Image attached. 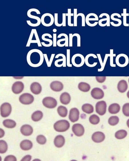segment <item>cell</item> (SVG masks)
I'll return each mask as SVG.
<instances>
[{"mask_svg": "<svg viewBox=\"0 0 129 161\" xmlns=\"http://www.w3.org/2000/svg\"><path fill=\"white\" fill-rule=\"evenodd\" d=\"M44 57L43 53L40 50L37 49H31L27 53V62L31 67H39L43 64Z\"/></svg>", "mask_w": 129, "mask_h": 161, "instance_id": "1", "label": "cell"}, {"mask_svg": "<svg viewBox=\"0 0 129 161\" xmlns=\"http://www.w3.org/2000/svg\"><path fill=\"white\" fill-rule=\"evenodd\" d=\"M70 127V124L66 120H61L57 122L53 126L55 130L57 132H59L67 131Z\"/></svg>", "mask_w": 129, "mask_h": 161, "instance_id": "2", "label": "cell"}, {"mask_svg": "<svg viewBox=\"0 0 129 161\" xmlns=\"http://www.w3.org/2000/svg\"><path fill=\"white\" fill-rule=\"evenodd\" d=\"M72 64L75 67H80L84 64L85 59L81 54H76L74 55L72 58Z\"/></svg>", "mask_w": 129, "mask_h": 161, "instance_id": "3", "label": "cell"}, {"mask_svg": "<svg viewBox=\"0 0 129 161\" xmlns=\"http://www.w3.org/2000/svg\"><path fill=\"white\" fill-rule=\"evenodd\" d=\"M34 100L33 96L29 93L22 94L19 98L20 102L25 105H30L33 102Z\"/></svg>", "mask_w": 129, "mask_h": 161, "instance_id": "4", "label": "cell"}, {"mask_svg": "<svg viewBox=\"0 0 129 161\" xmlns=\"http://www.w3.org/2000/svg\"><path fill=\"white\" fill-rule=\"evenodd\" d=\"M43 104L47 108L53 109L55 108L57 105L56 100L51 97H46L43 100Z\"/></svg>", "mask_w": 129, "mask_h": 161, "instance_id": "5", "label": "cell"}, {"mask_svg": "<svg viewBox=\"0 0 129 161\" xmlns=\"http://www.w3.org/2000/svg\"><path fill=\"white\" fill-rule=\"evenodd\" d=\"M116 64L119 67H124L128 65V59L126 55L124 54H120L116 57Z\"/></svg>", "mask_w": 129, "mask_h": 161, "instance_id": "6", "label": "cell"}, {"mask_svg": "<svg viewBox=\"0 0 129 161\" xmlns=\"http://www.w3.org/2000/svg\"><path fill=\"white\" fill-rule=\"evenodd\" d=\"M11 104L8 103H3L1 107V116L3 118L7 117L11 114Z\"/></svg>", "mask_w": 129, "mask_h": 161, "instance_id": "7", "label": "cell"}, {"mask_svg": "<svg viewBox=\"0 0 129 161\" xmlns=\"http://www.w3.org/2000/svg\"><path fill=\"white\" fill-rule=\"evenodd\" d=\"M106 104L104 101H102L97 102L96 105V112L100 116H103L106 112Z\"/></svg>", "mask_w": 129, "mask_h": 161, "instance_id": "8", "label": "cell"}, {"mask_svg": "<svg viewBox=\"0 0 129 161\" xmlns=\"http://www.w3.org/2000/svg\"><path fill=\"white\" fill-rule=\"evenodd\" d=\"M24 88V85L21 82L17 81L12 85V90L13 92L15 94H18L21 93Z\"/></svg>", "mask_w": 129, "mask_h": 161, "instance_id": "9", "label": "cell"}, {"mask_svg": "<svg viewBox=\"0 0 129 161\" xmlns=\"http://www.w3.org/2000/svg\"><path fill=\"white\" fill-rule=\"evenodd\" d=\"M72 131L75 135L78 137L83 136L84 132L83 126L80 124H74L72 127Z\"/></svg>", "mask_w": 129, "mask_h": 161, "instance_id": "10", "label": "cell"}, {"mask_svg": "<svg viewBox=\"0 0 129 161\" xmlns=\"http://www.w3.org/2000/svg\"><path fill=\"white\" fill-rule=\"evenodd\" d=\"M80 112L76 108L72 109L70 111L69 119L72 122H74L77 121L79 118Z\"/></svg>", "mask_w": 129, "mask_h": 161, "instance_id": "11", "label": "cell"}, {"mask_svg": "<svg viewBox=\"0 0 129 161\" xmlns=\"http://www.w3.org/2000/svg\"><path fill=\"white\" fill-rule=\"evenodd\" d=\"M91 96L96 99L99 100L103 98L104 94L103 91L99 88H94L91 92Z\"/></svg>", "mask_w": 129, "mask_h": 161, "instance_id": "12", "label": "cell"}, {"mask_svg": "<svg viewBox=\"0 0 129 161\" xmlns=\"http://www.w3.org/2000/svg\"><path fill=\"white\" fill-rule=\"evenodd\" d=\"M105 136L102 132H97L93 134L92 138L93 141L96 143L102 142L105 139Z\"/></svg>", "mask_w": 129, "mask_h": 161, "instance_id": "13", "label": "cell"}, {"mask_svg": "<svg viewBox=\"0 0 129 161\" xmlns=\"http://www.w3.org/2000/svg\"><path fill=\"white\" fill-rule=\"evenodd\" d=\"M21 133L25 136H29L32 134L33 129L29 125H24L22 126L20 129Z\"/></svg>", "mask_w": 129, "mask_h": 161, "instance_id": "14", "label": "cell"}, {"mask_svg": "<svg viewBox=\"0 0 129 161\" xmlns=\"http://www.w3.org/2000/svg\"><path fill=\"white\" fill-rule=\"evenodd\" d=\"M51 89L55 92H59L63 88V85L61 82L59 81H54L52 82L50 84Z\"/></svg>", "mask_w": 129, "mask_h": 161, "instance_id": "15", "label": "cell"}, {"mask_svg": "<svg viewBox=\"0 0 129 161\" xmlns=\"http://www.w3.org/2000/svg\"><path fill=\"white\" fill-rule=\"evenodd\" d=\"M42 88L41 85L37 82H34L31 85L30 90L33 93L38 95L42 91Z\"/></svg>", "mask_w": 129, "mask_h": 161, "instance_id": "16", "label": "cell"}, {"mask_svg": "<svg viewBox=\"0 0 129 161\" xmlns=\"http://www.w3.org/2000/svg\"><path fill=\"white\" fill-rule=\"evenodd\" d=\"M65 142L64 137L62 135H59L57 136L55 138L54 143L56 147L60 148L64 146Z\"/></svg>", "mask_w": 129, "mask_h": 161, "instance_id": "17", "label": "cell"}, {"mask_svg": "<svg viewBox=\"0 0 129 161\" xmlns=\"http://www.w3.org/2000/svg\"><path fill=\"white\" fill-rule=\"evenodd\" d=\"M33 146L32 142L29 140H25L22 141L20 143V146L21 149L24 150H29Z\"/></svg>", "mask_w": 129, "mask_h": 161, "instance_id": "18", "label": "cell"}, {"mask_svg": "<svg viewBox=\"0 0 129 161\" xmlns=\"http://www.w3.org/2000/svg\"><path fill=\"white\" fill-rule=\"evenodd\" d=\"M71 100L70 94L67 92L63 93L60 97L61 103L65 105H68L70 102Z\"/></svg>", "mask_w": 129, "mask_h": 161, "instance_id": "19", "label": "cell"}, {"mask_svg": "<svg viewBox=\"0 0 129 161\" xmlns=\"http://www.w3.org/2000/svg\"><path fill=\"white\" fill-rule=\"evenodd\" d=\"M128 85L126 81L124 80L120 81L118 85V89L119 92L124 93L127 90Z\"/></svg>", "mask_w": 129, "mask_h": 161, "instance_id": "20", "label": "cell"}, {"mask_svg": "<svg viewBox=\"0 0 129 161\" xmlns=\"http://www.w3.org/2000/svg\"><path fill=\"white\" fill-rule=\"evenodd\" d=\"M120 107L118 104L114 103L110 105L108 109L109 112L112 114H116L119 112Z\"/></svg>", "mask_w": 129, "mask_h": 161, "instance_id": "21", "label": "cell"}, {"mask_svg": "<svg viewBox=\"0 0 129 161\" xmlns=\"http://www.w3.org/2000/svg\"><path fill=\"white\" fill-rule=\"evenodd\" d=\"M3 124L6 128H13L16 126V123L13 120L6 119L3 121Z\"/></svg>", "mask_w": 129, "mask_h": 161, "instance_id": "22", "label": "cell"}, {"mask_svg": "<svg viewBox=\"0 0 129 161\" xmlns=\"http://www.w3.org/2000/svg\"><path fill=\"white\" fill-rule=\"evenodd\" d=\"M43 117V113L40 111L34 112L31 115V118L34 122L39 121L42 119Z\"/></svg>", "mask_w": 129, "mask_h": 161, "instance_id": "23", "label": "cell"}, {"mask_svg": "<svg viewBox=\"0 0 129 161\" xmlns=\"http://www.w3.org/2000/svg\"><path fill=\"white\" fill-rule=\"evenodd\" d=\"M78 88L79 89L83 92H88L91 88L89 84L84 82H81L79 84Z\"/></svg>", "mask_w": 129, "mask_h": 161, "instance_id": "24", "label": "cell"}, {"mask_svg": "<svg viewBox=\"0 0 129 161\" xmlns=\"http://www.w3.org/2000/svg\"><path fill=\"white\" fill-rule=\"evenodd\" d=\"M82 110L85 113L90 114L94 112L93 106L90 104H86L84 105L82 107Z\"/></svg>", "mask_w": 129, "mask_h": 161, "instance_id": "25", "label": "cell"}, {"mask_svg": "<svg viewBox=\"0 0 129 161\" xmlns=\"http://www.w3.org/2000/svg\"><path fill=\"white\" fill-rule=\"evenodd\" d=\"M57 110L59 115L62 117H66L68 115V110L64 106H59Z\"/></svg>", "mask_w": 129, "mask_h": 161, "instance_id": "26", "label": "cell"}, {"mask_svg": "<svg viewBox=\"0 0 129 161\" xmlns=\"http://www.w3.org/2000/svg\"><path fill=\"white\" fill-rule=\"evenodd\" d=\"M127 135L126 131L124 130H120L116 132L115 134V137L118 139H122L126 137Z\"/></svg>", "mask_w": 129, "mask_h": 161, "instance_id": "27", "label": "cell"}, {"mask_svg": "<svg viewBox=\"0 0 129 161\" xmlns=\"http://www.w3.org/2000/svg\"><path fill=\"white\" fill-rule=\"evenodd\" d=\"M62 56L63 57L62 59H60L58 60H57L55 63V66L57 67V66L58 64V63L60 61H63L62 64L63 65V67H66V57L63 54H59L57 55L55 57V58H59V56Z\"/></svg>", "mask_w": 129, "mask_h": 161, "instance_id": "28", "label": "cell"}, {"mask_svg": "<svg viewBox=\"0 0 129 161\" xmlns=\"http://www.w3.org/2000/svg\"><path fill=\"white\" fill-rule=\"evenodd\" d=\"M46 36H48L49 38H52V37L51 35L48 34H45L43 35L42 36V39L43 40L46 41H48L49 42V45H47V44H45V42H41L42 45L45 47H49L51 46L53 44V42L52 40L49 39H47L45 38V37Z\"/></svg>", "mask_w": 129, "mask_h": 161, "instance_id": "29", "label": "cell"}, {"mask_svg": "<svg viewBox=\"0 0 129 161\" xmlns=\"http://www.w3.org/2000/svg\"><path fill=\"white\" fill-rule=\"evenodd\" d=\"M89 120L91 124L96 125L98 124L100 121V119L98 116L96 115L91 116Z\"/></svg>", "mask_w": 129, "mask_h": 161, "instance_id": "30", "label": "cell"}, {"mask_svg": "<svg viewBox=\"0 0 129 161\" xmlns=\"http://www.w3.org/2000/svg\"><path fill=\"white\" fill-rule=\"evenodd\" d=\"M119 122V118L117 116H112L108 120V123L110 125L112 126L117 125Z\"/></svg>", "mask_w": 129, "mask_h": 161, "instance_id": "31", "label": "cell"}, {"mask_svg": "<svg viewBox=\"0 0 129 161\" xmlns=\"http://www.w3.org/2000/svg\"><path fill=\"white\" fill-rule=\"evenodd\" d=\"M1 143V150L0 153L1 154H4L5 153L8 149V146L7 143L4 140H1L0 141Z\"/></svg>", "mask_w": 129, "mask_h": 161, "instance_id": "32", "label": "cell"}, {"mask_svg": "<svg viewBox=\"0 0 129 161\" xmlns=\"http://www.w3.org/2000/svg\"><path fill=\"white\" fill-rule=\"evenodd\" d=\"M64 36L65 37V39H60L58 40L57 42V45L59 47L60 45V43L61 41H65V46L66 47H68V37L67 35H66L65 34H60L58 37V38H60L62 36Z\"/></svg>", "mask_w": 129, "mask_h": 161, "instance_id": "33", "label": "cell"}, {"mask_svg": "<svg viewBox=\"0 0 129 161\" xmlns=\"http://www.w3.org/2000/svg\"><path fill=\"white\" fill-rule=\"evenodd\" d=\"M37 142L40 144H45L46 142V139L45 136L43 135L38 136L36 139Z\"/></svg>", "mask_w": 129, "mask_h": 161, "instance_id": "34", "label": "cell"}, {"mask_svg": "<svg viewBox=\"0 0 129 161\" xmlns=\"http://www.w3.org/2000/svg\"><path fill=\"white\" fill-rule=\"evenodd\" d=\"M122 112L125 116H129V103L124 104L122 107Z\"/></svg>", "mask_w": 129, "mask_h": 161, "instance_id": "35", "label": "cell"}, {"mask_svg": "<svg viewBox=\"0 0 129 161\" xmlns=\"http://www.w3.org/2000/svg\"><path fill=\"white\" fill-rule=\"evenodd\" d=\"M70 49L67 50V65L68 67H72V65L70 63Z\"/></svg>", "mask_w": 129, "mask_h": 161, "instance_id": "36", "label": "cell"}, {"mask_svg": "<svg viewBox=\"0 0 129 161\" xmlns=\"http://www.w3.org/2000/svg\"><path fill=\"white\" fill-rule=\"evenodd\" d=\"M113 49L110 50V53H111V56H110V65L112 67H116V65L113 64V56H116L115 54H113Z\"/></svg>", "mask_w": 129, "mask_h": 161, "instance_id": "37", "label": "cell"}, {"mask_svg": "<svg viewBox=\"0 0 129 161\" xmlns=\"http://www.w3.org/2000/svg\"><path fill=\"white\" fill-rule=\"evenodd\" d=\"M17 161L16 158L15 156L10 155L6 156L4 160V161Z\"/></svg>", "mask_w": 129, "mask_h": 161, "instance_id": "38", "label": "cell"}, {"mask_svg": "<svg viewBox=\"0 0 129 161\" xmlns=\"http://www.w3.org/2000/svg\"><path fill=\"white\" fill-rule=\"evenodd\" d=\"M111 56V54H107L106 55L105 58L104 59V62L103 63V67L102 68H101L100 69H98V71H102L103 70L104 68L105 64L106 63V62L107 60V59L108 57V56Z\"/></svg>", "mask_w": 129, "mask_h": 161, "instance_id": "39", "label": "cell"}, {"mask_svg": "<svg viewBox=\"0 0 129 161\" xmlns=\"http://www.w3.org/2000/svg\"><path fill=\"white\" fill-rule=\"evenodd\" d=\"M106 77H96V79L97 81L99 83H104L106 80Z\"/></svg>", "mask_w": 129, "mask_h": 161, "instance_id": "40", "label": "cell"}, {"mask_svg": "<svg viewBox=\"0 0 129 161\" xmlns=\"http://www.w3.org/2000/svg\"><path fill=\"white\" fill-rule=\"evenodd\" d=\"M31 157L29 155H27L24 157L21 161H30L31 160Z\"/></svg>", "mask_w": 129, "mask_h": 161, "instance_id": "41", "label": "cell"}, {"mask_svg": "<svg viewBox=\"0 0 129 161\" xmlns=\"http://www.w3.org/2000/svg\"><path fill=\"white\" fill-rule=\"evenodd\" d=\"M55 55V54H52L51 55V58H50V60L49 61V65L48 66V67H50V66H51L52 64V61H53V58H54Z\"/></svg>", "mask_w": 129, "mask_h": 161, "instance_id": "42", "label": "cell"}, {"mask_svg": "<svg viewBox=\"0 0 129 161\" xmlns=\"http://www.w3.org/2000/svg\"><path fill=\"white\" fill-rule=\"evenodd\" d=\"M53 46L56 47V34H53Z\"/></svg>", "mask_w": 129, "mask_h": 161, "instance_id": "43", "label": "cell"}, {"mask_svg": "<svg viewBox=\"0 0 129 161\" xmlns=\"http://www.w3.org/2000/svg\"><path fill=\"white\" fill-rule=\"evenodd\" d=\"M4 134L5 132L4 131L2 130V129H1V138L4 136Z\"/></svg>", "mask_w": 129, "mask_h": 161, "instance_id": "44", "label": "cell"}, {"mask_svg": "<svg viewBox=\"0 0 129 161\" xmlns=\"http://www.w3.org/2000/svg\"><path fill=\"white\" fill-rule=\"evenodd\" d=\"M127 124L128 127L129 128V119L127 121Z\"/></svg>", "mask_w": 129, "mask_h": 161, "instance_id": "45", "label": "cell"}, {"mask_svg": "<svg viewBox=\"0 0 129 161\" xmlns=\"http://www.w3.org/2000/svg\"><path fill=\"white\" fill-rule=\"evenodd\" d=\"M127 96L128 97L129 99V91L128 92L127 94Z\"/></svg>", "mask_w": 129, "mask_h": 161, "instance_id": "46", "label": "cell"}, {"mask_svg": "<svg viewBox=\"0 0 129 161\" xmlns=\"http://www.w3.org/2000/svg\"><path fill=\"white\" fill-rule=\"evenodd\" d=\"M128 82H129V80H128Z\"/></svg>", "mask_w": 129, "mask_h": 161, "instance_id": "47", "label": "cell"}]
</instances>
